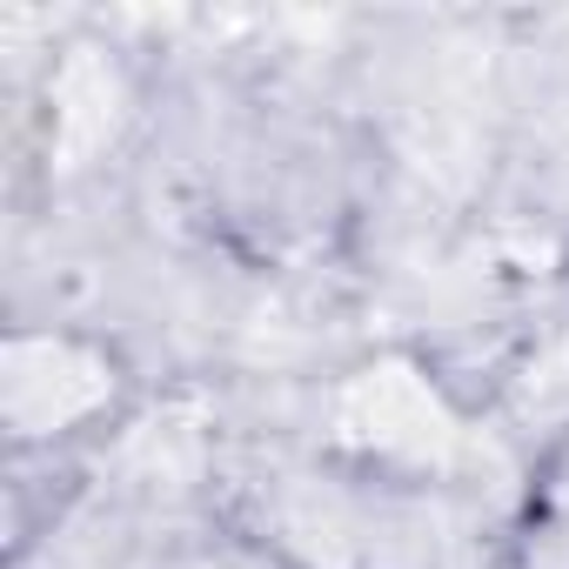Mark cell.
<instances>
[{
    "instance_id": "52a82bcc",
    "label": "cell",
    "mask_w": 569,
    "mask_h": 569,
    "mask_svg": "<svg viewBox=\"0 0 569 569\" xmlns=\"http://www.w3.org/2000/svg\"><path fill=\"white\" fill-rule=\"evenodd\" d=\"M529 569H569V462L549 489V509H542V529L529 542Z\"/></svg>"
},
{
    "instance_id": "8992f818",
    "label": "cell",
    "mask_w": 569,
    "mask_h": 569,
    "mask_svg": "<svg viewBox=\"0 0 569 569\" xmlns=\"http://www.w3.org/2000/svg\"><path fill=\"white\" fill-rule=\"evenodd\" d=\"M516 416L522 422H569V329H556L516 376Z\"/></svg>"
},
{
    "instance_id": "7a4b0ae2",
    "label": "cell",
    "mask_w": 569,
    "mask_h": 569,
    "mask_svg": "<svg viewBox=\"0 0 569 569\" xmlns=\"http://www.w3.org/2000/svg\"><path fill=\"white\" fill-rule=\"evenodd\" d=\"M329 429H336V442L382 456L396 469H422V476H456V469L489 462V442L442 402V389L416 362H396V356L356 369L336 389Z\"/></svg>"
},
{
    "instance_id": "3957f363",
    "label": "cell",
    "mask_w": 569,
    "mask_h": 569,
    "mask_svg": "<svg viewBox=\"0 0 569 569\" xmlns=\"http://www.w3.org/2000/svg\"><path fill=\"white\" fill-rule=\"evenodd\" d=\"M114 396V369L108 356L68 342V336H14L8 362H0V409H8L14 436H61L74 422H88L94 409H108Z\"/></svg>"
},
{
    "instance_id": "5b68a950",
    "label": "cell",
    "mask_w": 569,
    "mask_h": 569,
    "mask_svg": "<svg viewBox=\"0 0 569 569\" xmlns=\"http://www.w3.org/2000/svg\"><path fill=\"white\" fill-rule=\"evenodd\" d=\"M201 462H208L201 422L188 409H161L114 449V469H101V482H108V502L121 509H168L201 482Z\"/></svg>"
},
{
    "instance_id": "277c9868",
    "label": "cell",
    "mask_w": 569,
    "mask_h": 569,
    "mask_svg": "<svg viewBox=\"0 0 569 569\" xmlns=\"http://www.w3.org/2000/svg\"><path fill=\"white\" fill-rule=\"evenodd\" d=\"M48 101H54V121H48V161H54L61 174H74V168L101 161V154L121 141L128 108H134V88H128V74H121V61H114L108 48L81 41V48L61 54Z\"/></svg>"
},
{
    "instance_id": "ba28073f",
    "label": "cell",
    "mask_w": 569,
    "mask_h": 569,
    "mask_svg": "<svg viewBox=\"0 0 569 569\" xmlns=\"http://www.w3.org/2000/svg\"><path fill=\"white\" fill-rule=\"evenodd\" d=\"M148 569H268V562L248 549H181V556H161Z\"/></svg>"
},
{
    "instance_id": "6da1fadb",
    "label": "cell",
    "mask_w": 569,
    "mask_h": 569,
    "mask_svg": "<svg viewBox=\"0 0 569 569\" xmlns=\"http://www.w3.org/2000/svg\"><path fill=\"white\" fill-rule=\"evenodd\" d=\"M268 522L309 569H476V529L449 496L281 476Z\"/></svg>"
}]
</instances>
